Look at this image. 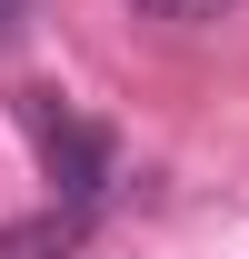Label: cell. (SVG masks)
Instances as JSON below:
<instances>
[{
    "instance_id": "obj_1",
    "label": "cell",
    "mask_w": 249,
    "mask_h": 259,
    "mask_svg": "<svg viewBox=\"0 0 249 259\" xmlns=\"http://www.w3.org/2000/svg\"><path fill=\"white\" fill-rule=\"evenodd\" d=\"M20 120H30V140H40V169H50V190H60L70 209H90V199L110 190V140H100L80 110H60L50 90H30V100H20Z\"/></svg>"
},
{
    "instance_id": "obj_2",
    "label": "cell",
    "mask_w": 249,
    "mask_h": 259,
    "mask_svg": "<svg viewBox=\"0 0 249 259\" xmlns=\"http://www.w3.org/2000/svg\"><path fill=\"white\" fill-rule=\"evenodd\" d=\"M140 20H170V30H199V20H219V10H239V0H130Z\"/></svg>"
},
{
    "instance_id": "obj_3",
    "label": "cell",
    "mask_w": 249,
    "mask_h": 259,
    "mask_svg": "<svg viewBox=\"0 0 249 259\" xmlns=\"http://www.w3.org/2000/svg\"><path fill=\"white\" fill-rule=\"evenodd\" d=\"M20 10H30V0H0V40H10V30H20Z\"/></svg>"
}]
</instances>
